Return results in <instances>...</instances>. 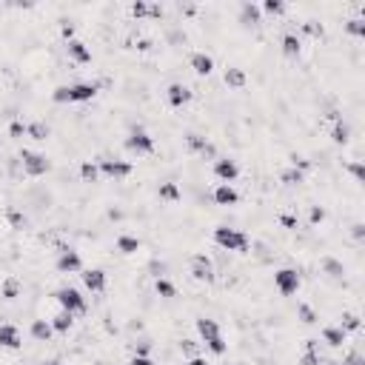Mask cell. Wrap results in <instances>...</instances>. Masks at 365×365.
<instances>
[{"label":"cell","instance_id":"obj_25","mask_svg":"<svg viewBox=\"0 0 365 365\" xmlns=\"http://www.w3.org/2000/svg\"><path fill=\"white\" fill-rule=\"evenodd\" d=\"M319 342H322V348L339 351V348H348V345H351V336H348L336 322H331V325H322V328H319Z\"/></svg>","mask_w":365,"mask_h":365},{"label":"cell","instance_id":"obj_40","mask_svg":"<svg viewBox=\"0 0 365 365\" xmlns=\"http://www.w3.org/2000/svg\"><path fill=\"white\" fill-rule=\"evenodd\" d=\"M177 354L182 356V362L191 359V356H200V354H202V342H200L197 336H188V334H185V336L177 339Z\"/></svg>","mask_w":365,"mask_h":365},{"label":"cell","instance_id":"obj_45","mask_svg":"<svg viewBox=\"0 0 365 365\" xmlns=\"http://www.w3.org/2000/svg\"><path fill=\"white\" fill-rule=\"evenodd\" d=\"M339 362H342V365H365V354H362L359 342L348 345V351L342 354V359H339Z\"/></svg>","mask_w":365,"mask_h":365},{"label":"cell","instance_id":"obj_18","mask_svg":"<svg viewBox=\"0 0 365 365\" xmlns=\"http://www.w3.org/2000/svg\"><path fill=\"white\" fill-rule=\"evenodd\" d=\"M63 54H66V60H68L71 66H77V68H83V71H86V66L94 63V48H91V43L83 40V37H74V40L63 43Z\"/></svg>","mask_w":365,"mask_h":365},{"label":"cell","instance_id":"obj_3","mask_svg":"<svg viewBox=\"0 0 365 365\" xmlns=\"http://www.w3.org/2000/svg\"><path fill=\"white\" fill-rule=\"evenodd\" d=\"M160 143L154 137V131L145 125V123H134L123 131V140H120V151L123 157H137V160H151L157 154Z\"/></svg>","mask_w":365,"mask_h":365},{"label":"cell","instance_id":"obj_31","mask_svg":"<svg viewBox=\"0 0 365 365\" xmlns=\"http://www.w3.org/2000/svg\"><path fill=\"white\" fill-rule=\"evenodd\" d=\"M151 291L160 302H177L180 299V285L177 279L171 277H160V279H151Z\"/></svg>","mask_w":365,"mask_h":365},{"label":"cell","instance_id":"obj_33","mask_svg":"<svg viewBox=\"0 0 365 365\" xmlns=\"http://www.w3.org/2000/svg\"><path fill=\"white\" fill-rule=\"evenodd\" d=\"M294 319H297L299 328H317L322 317H319V311H317L308 299H299V302L294 305Z\"/></svg>","mask_w":365,"mask_h":365},{"label":"cell","instance_id":"obj_13","mask_svg":"<svg viewBox=\"0 0 365 365\" xmlns=\"http://www.w3.org/2000/svg\"><path fill=\"white\" fill-rule=\"evenodd\" d=\"M317 274H319V279H325V282H331L334 288H339V291H345V277H348V268H345V262L336 257V254H319V259H317Z\"/></svg>","mask_w":365,"mask_h":365},{"label":"cell","instance_id":"obj_12","mask_svg":"<svg viewBox=\"0 0 365 365\" xmlns=\"http://www.w3.org/2000/svg\"><path fill=\"white\" fill-rule=\"evenodd\" d=\"M234 23H237L240 31L257 34V31L265 26V17H262V11H259V3H254V0H240V3L234 6Z\"/></svg>","mask_w":365,"mask_h":365},{"label":"cell","instance_id":"obj_27","mask_svg":"<svg viewBox=\"0 0 365 365\" xmlns=\"http://www.w3.org/2000/svg\"><path fill=\"white\" fill-rule=\"evenodd\" d=\"M26 294V285H23V279L17 277V274H3L0 277V302H17L20 297Z\"/></svg>","mask_w":365,"mask_h":365},{"label":"cell","instance_id":"obj_16","mask_svg":"<svg viewBox=\"0 0 365 365\" xmlns=\"http://www.w3.org/2000/svg\"><path fill=\"white\" fill-rule=\"evenodd\" d=\"M277 51L285 63H297L305 54V40L297 34V29H282L277 37Z\"/></svg>","mask_w":365,"mask_h":365},{"label":"cell","instance_id":"obj_5","mask_svg":"<svg viewBox=\"0 0 365 365\" xmlns=\"http://www.w3.org/2000/svg\"><path fill=\"white\" fill-rule=\"evenodd\" d=\"M48 299H51V305H57L60 311L74 314L77 319H80V317H86V314L91 311V302H88L86 291H83V288H77V285H71V282H60L57 288H51Z\"/></svg>","mask_w":365,"mask_h":365},{"label":"cell","instance_id":"obj_26","mask_svg":"<svg viewBox=\"0 0 365 365\" xmlns=\"http://www.w3.org/2000/svg\"><path fill=\"white\" fill-rule=\"evenodd\" d=\"M208 143H211V137L202 134V131H197V128H188V131H182V137H180V145H182V154H185V157H200Z\"/></svg>","mask_w":365,"mask_h":365},{"label":"cell","instance_id":"obj_23","mask_svg":"<svg viewBox=\"0 0 365 365\" xmlns=\"http://www.w3.org/2000/svg\"><path fill=\"white\" fill-rule=\"evenodd\" d=\"M114 254L117 257H123V259H128V257H137L140 251H143V237L140 234H134V231H120L117 237H114Z\"/></svg>","mask_w":365,"mask_h":365},{"label":"cell","instance_id":"obj_11","mask_svg":"<svg viewBox=\"0 0 365 365\" xmlns=\"http://www.w3.org/2000/svg\"><path fill=\"white\" fill-rule=\"evenodd\" d=\"M271 285H274V291L282 297V299H291L294 294H299V288H302V271L297 268V265H277L274 271H271Z\"/></svg>","mask_w":365,"mask_h":365},{"label":"cell","instance_id":"obj_10","mask_svg":"<svg viewBox=\"0 0 365 365\" xmlns=\"http://www.w3.org/2000/svg\"><path fill=\"white\" fill-rule=\"evenodd\" d=\"M86 268V257L80 248L68 245V242H60L54 248V257H51V271L57 277H71V274H80Z\"/></svg>","mask_w":365,"mask_h":365},{"label":"cell","instance_id":"obj_14","mask_svg":"<svg viewBox=\"0 0 365 365\" xmlns=\"http://www.w3.org/2000/svg\"><path fill=\"white\" fill-rule=\"evenodd\" d=\"M77 277H80V282H83V291L91 294V297H103V294H108V288H111V274H108L103 265H86Z\"/></svg>","mask_w":365,"mask_h":365},{"label":"cell","instance_id":"obj_36","mask_svg":"<svg viewBox=\"0 0 365 365\" xmlns=\"http://www.w3.org/2000/svg\"><path fill=\"white\" fill-rule=\"evenodd\" d=\"M77 180L83 182V185H100L103 182V177H100V168H97V160H80L77 163Z\"/></svg>","mask_w":365,"mask_h":365},{"label":"cell","instance_id":"obj_7","mask_svg":"<svg viewBox=\"0 0 365 365\" xmlns=\"http://www.w3.org/2000/svg\"><path fill=\"white\" fill-rule=\"evenodd\" d=\"M17 160H20V168H23L26 180H46L48 174H54V157L46 154V151L17 145Z\"/></svg>","mask_w":365,"mask_h":365},{"label":"cell","instance_id":"obj_32","mask_svg":"<svg viewBox=\"0 0 365 365\" xmlns=\"http://www.w3.org/2000/svg\"><path fill=\"white\" fill-rule=\"evenodd\" d=\"M305 182H308V174H302V171H297V168H291V165H282V168L277 171V185H279V188L297 191V188H305Z\"/></svg>","mask_w":365,"mask_h":365},{"label":"cell","instance_id":"obj_43","mask_svg":"<svg viewBox=\"0 0 365 365\" xmlns=\"http://www.w3.org/2000/svg\"><path fill=\"white\" fill-rule=\"evenodd\" d=\"M125 11L134 23H148V0H131L125 3Z\"/></svg>","mask_w":365,"mask_h":365},{"label":"cell","instance_id":"obj_2","mask_svg":"<svg viewBox=\"0 0 365 365\" xmlns=\"http://www.w3.org/2000/svg\"><path fill=\"white\" fill-rule=\"evenodd\" d=\"M191 328H194L197 339L202 342L205 354H211V356H217V359L228 356V336H225V331H222V322H220L214 314H197V317L191 319Z\"/></svg>","mask_w":365,"mask_h":365},{"label":"cell","instance_id":"obj_19","mask_svg":"<svg viewBox=\"0 0 365 365\" xmlns=\"http://www.w3.org/2000/svg\"><path fill=\"white\" fill-rule=\"evenodd\" d=\"M211 202L217 208H228V211H237L242 205V191L237 185H228V182H214L211 185Z\"/></svg>","mask_w":365,"mask_h":365},{"label":"cell","instance_id":"obj_4","mask_svg":"<svg viewBox=\"0 0 365 365\" xmlns=\"http://www.w3.org/2000/svg\"><path fill=\"white\" fill-rule=\"evenodd\" d=\"M208 240H211V248H217L222 254H242L245 257L251 251V231L237 228V225H228V222L211 225Z\"/></svg>","mask_w":365,"mask_h":365},{"label":"cell","instance_id":"obj_24","mask_svg":"<svg viewBox=\"0 0 365 365\" xmlns=\"http://www.w3.org/2000/svg\"><path fill=\"white\" fill-rule=\"evenodd\" d=\"M0 351H9V354L23 351V331L17 322H0Z\"/></svg>","mask_w":365,"mask_h":365},{"label":"cell","instance_id":"obj_47","mask_svg":"<svg viewBox=\"0 0 365 365\" xmlns=\"http://www.w3.org/2000/svg\"><path fill=\"white\" fill-rule=\"evenodd\" d=\"M182 365H214V362H211L205 354H200V356H191V359H185Z\"/></svg>","mask_w":365,"mask_h":365},{"label":"cell","instance_id":"obj_6","mask_svg":"<svg viewBox=\"0 0 365 365\" xmlns=\"http://www.w3.org/2000/svg\"><path fill=\"white\" fill-rule=\"evenodd\" d=\"M197 86L200 80H168L163 86V106L168 111H185L197 100Z\"/></svg>","mask_w":365,"mask_h":365},{"label":"cell","instance_id":"obj_46","mask_svg":"<svg viewBox=\"0 0 365 365\" xmlns=\"http://www.w3.org/2000/svg\"><path fill=\"white\" fill-rule=\"evenodd\" d=\"M125 365H160L157 356H148V354H128Z\"/></svg>","mask_w":365,"mask_h":365},{"label":"cell","instance_id":"obj_9","mask_svg":"<svg viewBox=\"0 0 365 365\" xmlns=\"http://www.w3.org/2000/svg\"><path fill=\"white\" fill-rule=\"evenodd\" d=\"M97 160V168H100V177L106 180V182H125V180H131L134 177V171H137V165H134V160H128V157H114V154H103V157H94Z\"/></svg>","mask_w":365,"mask_h":365},{"label":"cell","instance_id":"obj_34","mask_svg":"<svg viewBox=\"0 0 365 365\" xmlns=\"http://www.w3.org/2000/svg\"><path fill=\"white\" fill-rule=\"evenodd\" d=\"M48 322H51V328H54V336H68V334H74V328H77V317L68 314V311H60V308L48 314Z\"/></svg>","mask_w":365,"mask_h":365},{"label":"cell","instance_id":"obj_15","mask_svg":"<svg viewBox=\"0 0 365 365\" xmlns=\"http://www.w3.org/2000/svg\"><path fill=\"white\" fill-rule=\"evenodd\" d=\"M208 174H211V180H217V182L234 185V182L242 177V165H240V160H237L234 154H220V157L208 165Z\"/></svg>","mask_w":365,"mask_h":365},{"label":"cell","instance_id":"obj_21","mask_svg":"<svg viewBox=\"0 0 365 365\" xmlns=\"http://www.w3.org/2000/svg\"><path fill=\"white\" fill-rule=\"evenodd\" d=\"M154 197H157V202H163V205H180V202L185 200V194H182V182L165 177V180L154 182Z\"/></svg>","mask_w":365,"mask_h":365},{"label":"cell","instance_id":"obj_38","mask_svg":"<svg viewBox=\"0 0 365 365\" xmlns=\"http://www.w3.org/2000/svg\"><path fill=\"white\" fill-rule=\"evenodd\" d=\"M274 225H277V228H282V231H288V234L305 231V225H302V220H299V211H291V208L279 211V214L274 217Z\"/></svg>","mask_w":365,"mask_h":365},{"label":"cell","instance_id":"obj_20","mask_svg":"<svg viewBox=\"0 0 365 365\" xmlns=\"http://www.w3.org/2000/svg\"><path fill=\"white\" fill-rule=\"evenodd\" d=\"M220 83L228 88V91H245L248 83H251V74L245 66L240 63H225L222 71H220Z\"/></svg>","mask_w":365,"mask_h":365},{"label":"cell","instance_id":"obj_42","mask_svg":"<svg viewBox=\"0 0 365 365\" xmlns=\"http://www.w3.org/2000/svg\"><path fill=\"white\" fill-rule=\"evenodd\" d=\"M6 140L9 143H23L26 140V120H20V117H14V120H9L6 123Z\"/></svg>","mask_w":365,"mask_h":365},{"label":"cell","instance_id":"obj_8","mask_svg":"<svg viewBox=\"0 0 365 365\" xmlns=\"http://www.w3.org/2000/svg\"><path fill=\"white\" fill-rule=\"evenodd\" d=\"M185 271H188V279H191L194 285L214 288V285L220 282V277H217V262H214V257H211L208 251H194V254H188Z\"/></svg>","mask_w":365,"mask_h":365},{"label":"cell","instance_id":"obj_48","mask_svg":"<svg viewBox=\"0 0 365 365\" xmlns=\"http://www.w3.org/2000/svg\"><path fill=\"white\" fill-rule=\"evenodd\" d=\"M37 365H66V362H63L60 356H43V359H40Z\"/></svg>","mask_w":365,"mask_h":365},{"label":"cell","instance_id":"obj_44","mask_svg":"<svg viewBox=\"0 0 365 365\" xmlns=\"http://www.w3.org/2000/svg\"><path fill=\"white\" fill-rule=\"evenodd\" d=\"M325 362H328V356L322 351H299L294 359V365H325Z\"/></svg>","mask_w":365,"mask_h":365},{"label":"cell","instance_id":"obj_41","mask_svg":"<svg viewBox=\"0 0 365 365\" xmlns=\"http://www.w3.org/2000/svg\"><path fill=\"white\" fill-rule=\"evenodd\" d=\"M342 174L351 177V182H365V165H362V157H351L342 163Z\"/></svg>","mask_w":365,"mask_h":365},{"label":"cell","instance_id":"obj_37","mask_svg":"<svg viewBox=\"0 0 365 365\" xmlns=\"http://www.w3.org/2000/svg\"><path fill=\"white\" fill-rule=\"evenodd\" d=\"M328 217H331L328 205H322V202L305 205V228H322V222H328Z\"/></svg>","mask_w":365,"mask_h":365},{"label":"cell","instance_id":"obj_1","mask_svg":"<svg viewBox=\"0 0 365 365\" xmlns=\"http://www.w3.org/2000/svg\"><path fill=\"white\" fill-rule=\"evenodd\" d=\"M100 97V86L94 80H66L51 86L48 91V103L54 108H71V106H91Z\"/></svg>","mask_w":365,"mask_h":365},{"label":"cell","instance_id":"obj_51","mask_svg":"<svg viewBox=\"0 0 365 365\" xmlns=\"http://www.w3.org/2000/svg\"><path fill=\"white\" fill-rule=\"evenodd\" d=\"M0 151H3V143H0Z\"/></svg>","mask_w":365,"mask_h":365},{"label":"cell","instance_id":"obj_39","mask_svg":"<svg viewBox=\"0 0 365 365\" xmlns=\"http://www.w3.org/2000/svg\"><path fill=\"white\" fill-rule=\"evenodd\" d=\"M259 11H262L265 20H285L288 11H291V6L285 0H262L259 3Z\"/></svg>","mask_w":365,"mask_h":365},{"label":"cell","instance_id":"obj_49","mask_svg":"<svg viewBox=\"0 0 365 365\" xmlns=\"http://www.w3.org/2000/svg\"><path fill=\"white\" fill-rule=\"evenodd\" d=\"M214 365H234V362H231V359H225V356H222V359H220V362H214Z\"/></svg>","mask_w":365,"mask_h":365},{"label":"cell","instance_id":"obj_28","mask_svg":"<svg viewBox=\"0 0 365 365\" xmlns=\"http://www.w3.org/2000/svg\"><path fill=\"white\" fill-rule=\"evenodd\" d=\"M29 336L37 342V345H51L57 336H54V328H51V322H48V317H34L31 322H29Z\"/></svg>","mask_w":365,"mask_h":365},{"label":"cell","instance_id":"obj_50","mask_svg":"<svg viewBox=\"0 0 365 365\" xmlns=\"http://www.w3.org/2000/svg\"><path fill=\"white\" fill-rule=\"evenodd\" d=\"M325 365H342V362H339V359H328Z\"/></svg>","mask_w":365,"mask_h":365},{"label":"cell","instance_id":"obj_17","mask_svg":"<svg viewBox=\"0 0 365 365\" xmlns=\"http://www.w3.org/2000/svg\"><path fill=\"white\" fill-rule=\"evenodd\" d=\"M185 68H188L197 80H208V77H214V71H217V57H214L211 51H205V48H194V51H188V57H185Z\"/></svg>","mask_w":365,"mask_h":365},{"label":"cell","instance_id":"obj_22","mask_svg":"<svg viewBox=\"0 0 365 365\" xmlns=\"http://www.w3.org/2000/svg\"><path fill=\"white\" fill-rule=\"evenodd\" d=\"M0 217H3V222H6V228L11 231V234H29L31 231V217L23 211V208H17V205H3V211H0Z\"/></svg>","mask_w":365,"mask_h":365},{"label":"cell","instance_id":"obj_30","mask_svg":"<svg viewBox=\"0 0 365 365\" xmlns=\"http://www.w3.org/2000/svg\"><path fill=\"white\" fill-rule=\"evenodd\" d=\"M54 137V128L43 117H29L26 120V140L31 143H48Z\"/></svg>","mask_w":365,"mask_h":365},{"label":"cell","instance_id":"obj_29","mask_svg":"<svg viewBox=\"0 0 365 365\" xmlns=\"http://www.w3.org/2000/svg\"><path fill=\"white\" fill-rule=\"evenodd\" d=\"M297 34L305 40H311V43H317V40H322L325 34H328V26H325V20L322 17H305L302 23H297Z\"/></svg>","mask_w":365,"mask_h":365},{"label":"cell","instance_id":"obj_35","mask_svg":"<svg viewBox=\"0 0 365 365\" xmlns=\"http://www.w3.org/2000/svg\"><path fill=\"white\" fill-rule=\"evenodd\" d=\"M336 325L348 334V336H359L362 334V314L356 308H342L336 314Z\"/></svg>","mask_w":365,"mask_h":365}]
</instances>
